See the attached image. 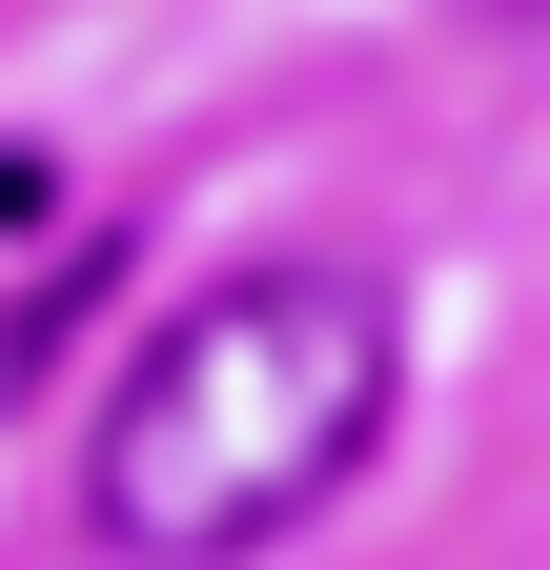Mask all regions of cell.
<instances>
[{
  "label": "cell",
  "mask_w": 550,
  "mask_h": 570,
  "mask_svg": "<svg viewBox=\"0 0 550 570\" xmlns=\"http://www.w3.org/2000/svg\"><path fill=\"white\" fill-rule=\"evenodd\" d=\"M387 367H407V326H387L367 265H225L144 367L102 387V449H82L102 550H144V570L286 550L326 489L367 469Z\"/></svg>",
  "instance_id": "1"
}]
</instances>
